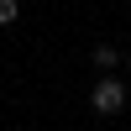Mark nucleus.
<instances>
[{"instance_id":"3","label":"nucleus","mask_w":131,"mask_h":131,"mask_svg":"<svg viewBox=\"0 0 131 131\" xmlns=\"http://www.w3.org/2000/svg\"><path fill=\"white\" fill-rule=\"evenodd\" d=\"M16 16H21V0H0V26H16Z\"/></svg>"},{"instance_id":"1","label":"nucleus","mask_w":131,"mask_h":131,"mask_svg":"<svg viewBox=\"0 0 131 131\" xmlns=\"http://www.w3.org/2000/svg\"><path fill=\"white\" fill-rule=\"evenodd\" d=\"M89 105H94V115H121L126 110V84L115 73H100V84L89 89Z\"/></svg>"},{"instance_id":"2","label":"nucleus","mask_w":131,"mask_h":131,"mask_svg":"<svg viewBox=\"0 0 131 131\" xmlns=\"http://www.w3.org/2000/svg\"><path fill=\"white\" fill-rule=\"evenodd\" d=\"M94 68H100V73H110V68H121V52H115L110 42H100V47H94Z\"/></svg>"}]
</instances>
